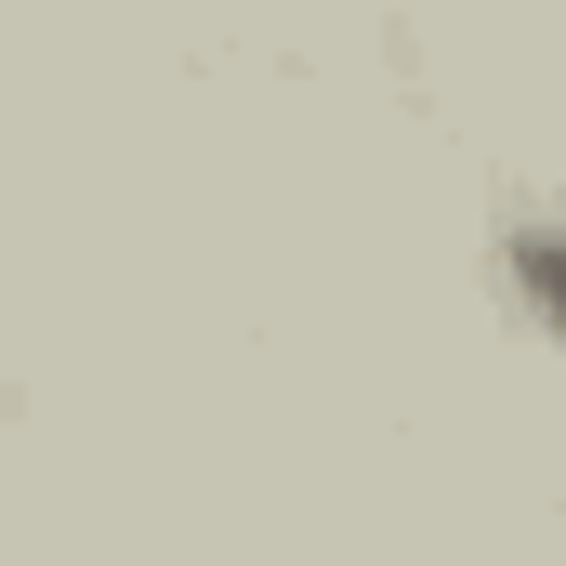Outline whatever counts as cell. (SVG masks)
Returning a JSON list of instances; mask_svg holds the SVG:
<instances>
[{"instance_id":"1","label":"cell","mask_w":566,"mask_h":566,"mask_svg":"<svg viewBox=\"0 0 566 566\" xmlns=\"http://www.w3.org/2000/svg\"><path fill=\"white\" fill-rule=\"evenodd\" d=\"M514 277H527V303L566 329V224H527V238H514Z\"/></svg>"}]
</instances>
